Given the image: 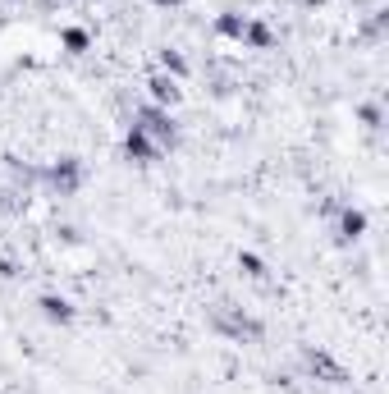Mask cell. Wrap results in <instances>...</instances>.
<instances>
[{"mask_svg":"<svg viewBox=\"0 0 389 394\" xmlns=\"http://www.w3.org/2000/svg\"><path fill=\"white\" fill-rule=\"evenodd\" d=\"M124 151H129L133 161H142V166H151V161L161 156V147H156V142H151L142 129H129V138H124Z\"/></svg>","mask_w":389,"mask_h":394,"instance_id":"7a4b0ae2","label":"cell"},{"mask_svg":"<svg viewBox=\"0 0 389 394\" xmlns=\"http://www.w3.org/2000/svg\"><path fill=\"white\" fill-rule=\"evenodd\" d=\"M42 316H46V321H74V303H69V298H55V294H46L42 298Z\"/></svg>","mask_w":389,"mask_h":394,"instance_id":"3957f363","label":"cell"},{"mask_svg":"<svg viewBox=\"0 0 389 394\" xmlns=\"http://www.w3.org/2000/svg\"><path fill=\"white\" fill-rule=\"evenodd\" d=\"M161 64H165V69H170V74H188V64H183V55H174V51H165V55H161Z\"/></svg>","mask_w":389,"mask_h":394,"instance_id":"8fae6325","label":"cell"},{"mask_svg":"<svg viewBox=\"0 0 389 394\" xmlns=\"http://www.w3.org/2000/svg\"><path fill=\"white\" fill-rule=\"evenodd\" d=\"M238 266H243V271H248V275H266V271H261V262H257V257H252V253H243V257H238Z\"/></svg>","mask_w":389,"mask_h":394,"instance_id":"7c38bea8","label":"cell"},{"mask_svg":"<svg viewBox=\"0 0 389 394\" xmlns=\"http://www.w3.org/2000/svg\"><path fill=\"white\" fill-rule=\"evenodd\" d=\"M51 179H55V188H64V193H69V188H78V179H83V170H78V161H74V156H64L60 166L51 170Z\"/></svg>","mask_w":389,"mask_h":394,"instance_id":"277c9868","label":"cell"},{"mask_svg":"<svg viewBox=\"0 0 389 394\" xmlns=\"http://www.w3.org/2000/svg\"><path fill=\"white\" fill-rule=\"evenodd\" d=\"M243 28H248V18H243V14H220L216 18V33L220 37H238V42H243Z\"/></svg>","mask_w":389,"mask_h":394,"instance_id":"52a82bcc","label":"cell"},{"mask_svg":"<svg viewBox=\"0 0 389 394\" xmlns=\"http://www.w3.org/2000/svg\"><path fill=\"white\" fill-rule=\"evenodd\" d=\"M366 229V216L362 211H344V220H339V238H357Z\"/></svg>","mask_w":389,"mask_h":394,"instance_id":"ba28073f","label":"cell"},{"mask_svg":"<svg viewBox=\"0 0 389 394\" xmlns=\"http://www.w3.org/2000/svg\"><path fill=\"white\" fill-rule=\"evenodd\" d=\"M156 5H165V9H170V5H174V0H156Z\"/></svg>","mask_w":389,"mask_h":394,"instance_id":"5bb4252c","label":"cell"},{"mask_svg":"<svg viewBox=\"0 0 389 394\" xmlns=\"http://www.w3.org/2000/svg\"><path fill=\"white\" fill-rule=\"evenodd\" d=\"M133 129H142L147 138L174 142V120H170V110H161V105H147V110L138 115V124H133Z\"/></svg>","mask_w":389,"mask_h":394,"instance_id":"6da1fadb","label":"cell"},{"mask_svg":"<svg viewBox=\"0 0 389 394\" xmlns=\"http://www.w3.org/2000/svg\"><path fill=\"white\" fill-rule=\"evenodd\" d=\"M151 97L161 101V105H170L174 97H179V83H174V79H165V74H156V79H151Z\"/></svg>","mask_w":389,"mask_h":394,"instance_id":"8992f818","label":"cell"},{"mask_svg":"<svg viewBox=\"0 0 389 394\" xmlns=\"http://www.w3.org/2000/svg\"><path fill=\"white\" fill-rule=\"evenodd\" d=\"M64 46L69 51H87V33L83 28H64Z\"/></svg>","mask_w":389,"mask_h":394,"instance_id":"30bf717a","label":"cell"},{"mask_svg":"<svg viewBox=\"0 0 389 394\" xmlns=\"http://www.w3.org/2000/svg\"><path fill=\"white\" fill-rule=\"evenodd\" d=\"M9 275H14V266H9V262H0V280H9Z\"/></svg>","mask_w":389,"mask_h":394,"instance_id":"4fadbf2b","label":"cell"},{"mask_svg":"<svg viewBox=\"0 0 389 394\" xmlns=\"http://www.w3.org/2000/svg\"><path fill=\"white\" fill-rule=\"evenodd\" d=\"M307 371H311V376H330V381H344V371H339L335 362L325 358V353H316V349H307Z\"/></svg>","mask_w":389,"mask_h":394,"instance_id":"5b68a950","label":"cell"},{"mask_svg":"<svg viewBox=\"0 0 389 394\" xmlns=\"http://www.w3.org/2000/svg\"><path fill=\"white\" fill-rule=\"evenodd\" d=\"M243 37H248L252 46H270V28L266 23H248V28H243Z\"/></svg>","mask_w":389,"mask_h":394,"instance_id":"9c48e42d","label":"cell"}]
</instances>
